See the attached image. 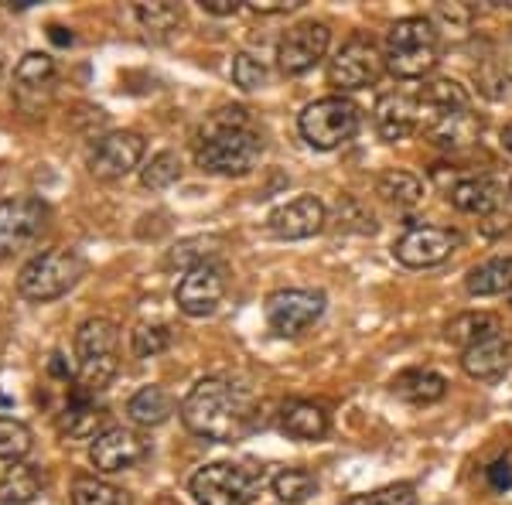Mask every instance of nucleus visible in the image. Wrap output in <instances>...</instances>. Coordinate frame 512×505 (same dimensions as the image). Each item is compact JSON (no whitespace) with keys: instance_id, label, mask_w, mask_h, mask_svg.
Listing matches in <instances>:
<instances>
[{"instance_id":"1","label":"nucleus","mask_w":512,"mask_h":505,"mask_svg":"<svg viewBox=\"0 0 512 505\" xmlns=\"http://www.w3.org/2000/svg\"><path fill=\"white\" fill-rule=\"evenodd\" d=\"M263 403L253 389L233 383V379H198L181 400V420L195 437L216 444H236L263 427Z\"/></svg>"},{"instance_id":"2","label":"nucleus","mask_w":512,"mask_h":505,"mask_svg":"<svg viewBox=\"0 0 512 505\" xmlns=\"http://www.w3.org/2000/svg\"><path fill=\"white\" fill-rule=\"evenodd\" d=\"M260 154H263V137L253 127L250 110H243V106H226V110L212 113L195 144L198 168L226 178L250 175L256 161H260Z\"/></svg>"},{"instance_id":"3","label":"nucleus","mask_w":512,"mask_h":505,"mask_svg":"<svg viewBox=\"0 0 512 505\" xmlns=\"http://www.w3.org/2000/svg\"><path fill=\"white\" fill-rule=\"evenodd\" d=\"M383 55L396 79H424L441 59V31L431 18H400L386 31Z\"/></svg>"},{"instance_id":"4","label":"nucleus","mask_w":512,"mask_h":505,"mask_svg":"<svg viewBox=\"0 0 512 505\" xmlns=\"http://www.w3.org/2000/svg\"><path fill=\"white\" fill-rule=\"evenodd\" d=\"M76 379L86 393H99L110 386L120 366V328L110 318H86L76 331Z\"/></svg>"},{"instance_id":"5","label":"nucleus","mask_w":512,"mask_h":505,"mask_svg":"<svg viewBox=\"0 0 512 505\" xmlns=\"http://www.w3.org/2000/svg\"><path fill=\"white\" fill-rule=\"evenodd\" d=\"M263 468L253 465H233V461H212L192 475V488L198 505H253L256 495L263 492Z\"/></svg>"},{"instance_id":"6","label":"nucleus","mask_w":512,"mask_h":505,"mask_svg":"<svg viewBox=\"0 0 512 505\" xmlns=\"http://www.w3.org/2000/svg\"><path fill=\"white\" fill-rule=\"evenodd\" d=\"M362 123V113L352 99L345 96H321L308 103L297 117V130H301L304 144L315 151H335V147L349 144Z\"/></svg>"},{"instance_id":"7","label":"nucleus","mask_w":512,"mask_h":505,"mask_svg":"<svg viewBox=\"0 0 512 505\" xmlns=\"http://www.w3.org/2000/svg\"><path fill=\"white\" fill-rule=\"evenodd\" d=\"M86 273V263L72 250H45L31 256L18 273V291L28 301H55V297L69 294Z\"/></svg>"},{"instance_id":"8","label":"nucleus","mask_w":512,"mask_h":505,"mask_svg":"<svg viewBox=\"0 0 512 505\" xmlns=\"http://www.w3.org/2000/svg\"><path fill=\"white\" fill-rule=\"evenodd\" d=\"M52 209L35 195H18L0 202V260L18 256L48 233Z\"/></svg>"},{"instance_id":"9","label":"nucleus","mask_w":512,"mask_h":505,"mask_svg":"<svg viewBox=\"0 0 512 505\" xmlns=\"http://www.w3.org/2000/svg\"><path fill=\"white\" fill-rule=\"evenodd\" d=\"M386 72V55L369 35H352L335 59H328V82L338 93H355V89L376 86L379 76Z\"/></svg>"},{"instance_id":"10","label":"nucleus","mask_w":512,"mask_h":505,"mask_svg":"<svg viewBox=\"0 0 512 505\" xmlns=\"http://www.w3.org/2000/svg\"><path fill=\"white\" fill-rule=\"evenodd\" d=\"M325 294L311 287H284L267 297V325L277 338H297L325 314Z\"/></svg>"},{"instance_id":"11","label":"nucleus","mask_w":512,"mask_h":505,"mask_svg":"<svg viewBox=\"0 0 512 505\" xmlns=\"http://www.w3.org/2000/svg\"><path fill=\"white\" fill-rule=\"evenodd\" d=\"M332 28L325 21H301L287 28L277 41V65L284 76H304L328 55Z\"/></svg>"},{"instance_id":"12","label":"nucleus","mask_w":512,"mask_h":505,"mask_svg":"<svg viewBox=\"0 0 512 505\" xmlns=\"http://www.w3.org/2000/svg\"><path fill=\"white\" fill-rule=\"evenodd\" d=\"M226 294V267L219 260H198L185 270L175 287V301L188 318H209Z\"/></svg>"},{"instance_id":"13","label":"nucleus","mask_w":512,"mask_h":505,"mask_svg":"<svg viewBox=\"0 0 512 505\" xmlns=\"http://www.w3.org/2000/svg\"><path fill=\"white\" fill-rule=\"evenodd\" d=\"M461 233L454 229H444V226H410L407 233L393 243V256L396 263L410 270H427V267H437L444 263L451 253L461 250Z\"/></svg>"},{"instance_id":"14","label":"nucleus","mask_w":512,"mask_h":505,"mask_svg":"<svg viewBox=\"0 0 512 505\" xmlns=\"http://www.w3.org/2000/svg\"><path fill=\"white\" fill-rule=\"evenodd\" d=\"M144 151H147V140L137 130H113V134L99 137L96 147L89 151V175L103 181L130 175L140 164Z\"/></svg>"},{"instance_id":"15","label":"nucleus","mask_w":512,"mask_h":505,"mask_svg":"<svg viewBox=\"0 0 512 505\" xmlns=\"http://www.w3.org/2000/svg\"><path fill=\"white\" fill-rule=\"evenodd\" d=\"M328 226V209L315 195H297L267 215V229L277 239H311Z\"/></svg>"},{"instance_id":"16","label":"nucleus","mask_w":512,"mask_h":505,"mask_svg":"<svg viewBox=\"0 0 512 505\" xmlns=\"http://www.w3.org/2000/svg\"><path fill=\"white\" fill-rule=\"evenodd\" d=\"M144 454H147V444L127 427H110L103 437H96V441L89 444V461H93V468L99 475H120V471H130L144 461Z\"/></svg>"},{"instance_id":"17","label":"nucleus","mask_w":512,"mask_h":505,"mask_svg":"<svg viewBox=\"0 0 512 505\" xmlns=\"http://www.w3.org/2000/svg\"><path fill=\"white\" fill-rule=\"evenodd\" d=\"M110 410L99 407L96 396L86 393L82 386L72 389L69 403H65L62 417H59V430L65 441H96L110 430Z\"/></svg>"},{"instance_id":"18","label":"nucleus","mask_w":512,"mask_h":505,"mask_svg":"<svg viewBox=\"0 0 512 505\" xmlns=\"http://www.w3.org/2000/svg\"><path fill=\"white\" fill-rule=\"evenodd\" d=\"M55 59L45 52H28L24 59L18 62V69H14V99H18L21 110L35 113L41 110V103H45L48 96H52L55 89Z\"/></svg>"},{"instance_id":"19","label":"nucleus","mask_w":512,"mask_h":505,"mask_svg":"<svg viewBox=\"0 0 512 505\" xmlns=\"http://www.w3.org/2000/svg\"><path fill=\"white\" fill-rule=\"evenodd\" d=\"M461 369L478 383H492V379L506 376L512 369V331H495V335L475 342L472 349H465L461 352Z\"/></svg>"},{"instance_id":"20","label":"nucleus","mask_w":512,"mask_h":505,"mask_svg":"<svg viewBox=\"0 0 512 505\" xmlns=\"http://www.w3.org/2000/svg\"><path fill=\"white\" fill-rule=\"evenodd\" d=\"M373 123H376V134L383 137L386 144L407 140L420 127L417 96H407V93H386V96H379L376 99V110H373Z\"/></svg>"},{"instance_id":"21","label":"nucleus","mask_w":512,"mask_h":505,"mask_svg":"<svg viewBox=\"0 0 512 505\" xmlns=\"http://www.w3.org/2000/svg\"><path fill=\"white\" fill-rule=\"evenodd\" d=\"M461 110H472V99H468V89L461 86V82L431 79V82H424V86H420V93H417L420 127H424V123H431V120L451 117V113H461Z\"/></svg>"},{"instance_id":"22","label":"nucleus","mask_w":512,"mask_h":505,"mask_svg":"<svg viewBox=\"0 0 512 505\" xmlns=\"http://www.w3.org/2000/svg\"><path fill=\"white\" fill-rule=\"evenodd\" d=\"M280 430L294 441H321L332 430V413L315 400H287L280 407Z\"/></svg>"},{"instance_id":"23","label":"nucleus","mask_w":512,"mask_h":505,"mask_svg":"<svg viewBox=\"0 0 512 505\" xmlns=\"http://www.w3.org/2000/svg\"><path fill=\"white\" fill-rule=\"evenodd\" d=\"M420 134L431 140L434 147H441V151H461V147H468L478 140V134H482V120H478L472 110H461V113H451V117L424 123Z\"/></svg>"},{"instance_id":"24","label":"nucleus","mask_w":512,"mask_h":505,"mask_svg":"<svg viewBox=\"0 0 512 505\" xmlns=\"http://www.w3.org/2000/svg\"><path fill=\"white\" fill-rule=\"evenodd\" d=\"M393 396L410 407H431L448 396V379L434 369H407L393 379Z\"/></svg>"},{"instance_id":"25","label":"nucleus","mask_w":512,"mask_h":505,"mask_svg":"<svg viewBox=\"0 0 512 505\" xmlns=\"http://www.w3.org/2000/svg\"><path fill=\"white\" fill-rule=\"evenodd\" d=\"M45 488H48L45 468L14 461V465L0 475V505H31Z\"/></svg>"},{"instance_id":"26","label":"nucleus","mask_w":512,"mask_h":505,"mask_svg":"<svg viewBox=\"0 0 512 505\" xmlns=\"http://www.w3.org/2000/svg\"><path fill=\"white\" fill-rule=\"evenodd\" d=\"M448 202L458 212L485 219V215L499 212V185L492 178H461L448 188Z\"/></svg>"},{"instance_id":"27","label":"nucleus","mask_w":512,"mask_h":505,"mask_svg":"<svg viewBox=\"0 0 512 505\" xmlns=\"http://www.w3.org/2000/svg\"><path fill=\"white\" fill-rule=\"evenodd\" d=\"M175 413V400L164 386H140L127 400V417L140 427H161Z\"/></svg>"},{"instance_id":"28","label":"nucleus","mask_w":512,"mask_h":505,"mask_svg":"<svg viewBox=\"0 0 512 505\" xmlns=\"http://www.w3.org/2000/svg\"><path fill=\"white\" fill-rule=\"evenodd\" d=\"M465 287L472 297L512 294V256H495V260L478 263L465 277Z\"/></svg>"},{"instance_id":"29","label":"nucleus","mask_w":512,"mask_h":505,"mask_svg":"<svg viewBox=\"0 0 512 505\" xmlns=\"http://www.w3.org/2000/svg\"><path fill=\"white\" fill-rule=\"evenodd\" d=\"M495 331H502L495 314H489V311H465V314H454L448 325H444V338L465 352V349H472L475 342H482V338L495 335Z\"/></svg>"},{"instance_id":"30","label":"nucleus","mask_w":512,"mask_h":505,"mask_svg":"<svg viewBox=\"0 0 512 505\" xmlns=\"http://www.w3.org/2000/svg\"><path fill=\"white\" fill-rule=\"evenodd\" d=\"M376 195H383L386 202L396 205V209H410L424 198V181H420L414 171H400V168H390L383 171L376 181Z\"/></svg>"},{"instance_id":"31","label":"nucleus","mask_w":512,"mask_h":505,"mask_svg":"<svg viewBox=\"0 0 512 505\" xmlns=\"http://www.w3.org/2000/svg\"><path fill=\"white\" fill-rule=\"evenodd\" d=\"M72 505H134L123 488L103 482L96 475H79L72 482Z\"/></svg>"},{"instance_id":"32","label":"nucleus","mask_w":512,"mask_h":505,"mask_svg":"<svg viewBox=\"0 0 512 505\" xmlns=\"http://www.w3.org/2000/svg\"><path fill=\"white\" fill-rule=\"evenodd\" d=\"M134 14H137L140 28L147 31V38H154V41H164L171 31H178L181 18H185L181 7L168 4V0H161V4H137Z\"/></svg>"},{"instance_id":"33","label":"nucleus","mask_w":512,"mask_h":505,"mask_svg":"<svg viewBox=\"0 0 512 505\" xmlns=\"http://www.w3.org/2000/svg\"><path fill=\"white\" fill-rule=\"evenodd\" d=\"M274 495L284 505H301L318 495V478L304 468H284L274 475Z\"/></svg>"},{"instance_id":"34","label":"nucleus","mask_w":512,"mask_h":505,"mask_svg":"<svg viewBox=\"0 0 512 505\" xmlns=\"http://www.w3.org/2000/svg\"><path fill=\"white\" fill-rule=\"evenodd\" d=\"M181 178V157L175 151H161L151 157L147 168H140V185L151 188V192H161V188L175 185Z\"/></svg>"},{"instance_id":"35","label":"nucleus","mask_w":512,"mask_h":505,"mask_svg":"<svg viewBox=\"0 0 512 505\" xmlns=\"http://www.w3.org/2000/svg\"><path fill=\"white\" fill-rule=\"evenodd\" d=\"M31 451V430L28 424L14 417H0V461H21Z\"/></svg>"},{"instance_id":"36","label":"nucleus","mask_w":512,"mask_h":505,"mask_svg":"<svg viewBox=\"0 0 512 505\" xmlns=\"http://www.w3.org/2000/svg\"><path fill=\"white\" fill-rule=\"evenodd\" d=\"M338 226H342L345 233L373 236L379 229V222H376V215L359 202V198L345 195V198H338Z\"/></svg>"},{"instance_id":"37","label":"nucleus","mask_w":512,"mask_h":505,"mask_svg":"<svg viewBox=\"0 0 512 505\" xmlns=\"http://www.w3.org/2000/svg\"><path fill=\"white\" fill-rule=\"evenodd\" d=\"M171 328L168 325H161V321H144V325H137L134 328V338H130V342H134V355L137 359H154V355H161L164 349H168L171 345Z\"/></svg>"},{"instance_id":"38","label":"nucleus","mask_w":512,"mask_h":505,"mask_svg":"<svg viewBox=\"0 0 512 505\" xmlns=\"http://www.w3.org/2000/svg\"><path fill=\"white\" fill-rule=\"evenodd\" d=\"M345 505H417V488L410 482L383 485V488H376V492L349 495Z\"/></svg>"},{"instance_id":"39","label":"nucleus","mask_w":512,"mask_h":505,"mask_svg":"<svg viewBox=\"0 0 512 505\" xmlns=\"http://www.w3.org/2000/svg\"><path fill=\"white\" fill-rule=\"evenodd\" d=\"M478 93L489 99H509L512 96V72L502 62H485L482 69H475Z\"/></svg>"},{"instance_id":"40","label":"nucleus","mask_w":512,"mask_h":505,"mask_svg":"<svg viewBox=\"0 0 512 505\" xmlns=\"http://www.w3.org/2000/svg\"><path fill=\"white\" fill-rule=\"evenodd\" d=\"M472 18H475V11H472V7H465V4H437L431 21H434V28H441V31H448V35L461 38L468 28H472Z\"/></svg>"},{"instance_id":"41","label":"nucleus","mask_w":512,"mask_h":505,"mask_svg":"<svg viewBox=\"0 0 512 505\" xmlns=\"http://www.w3.org/2000/svg\"><path fill=\"white\" fill-rule=\"evenodd\" d=\"M233 82L243 89V93H253V89L267 86V65L260 59H253V55L239 52L233 59Z\"/></svg>"},{"instance_id":"42","label":"nucleus","mask_w":512,"mask_h":505,"mask_svg":"<svg viewBox=\"0 0 512 505\" xmlns=\"http://www.w3.org/2000/svg\"><path fill=\"white\" fill-rule=\"evenodd\" d=\"M512 229V215L509 212H492V215H485L482 222H478V233H482L485 239H499V236H506Z\"/></svg>"},{"instance_id":"43","label":"nucleus","mask_w":512,"mask_h":505,"mask_svg":"<svg viewBox=\"0 0 512 505\" xmlns=\"http://www.w3.org/2000/svg\"><path fill=\"white\" fill-rule=\"evenodd\" d=\"M301 4H304V0H253L250 11L253 14H291Z\"/></svg>"},{"instance_id":"44","label":"nucleus","mask_w":512,"mask_h":505,"mask_svg":"<svg viewBox=\"0 0 512 505\" xmlns=\"http://www.w3.org/2000/svg\"><path fill=\"white\" fill-rule=\"evenodd\" d=\"M485 475H489L492 488H499V492H506V488H512V465H509L506 458L495 461L492 468H485Z\"/></svg>"},{"instance_id":"45","label":"nucleus","mask_w":512,"mask_h":505,"mask_svg":"<svg viewBox=\"0 0 512 505\" xmlns=\"http://www.w3.org/2000/svg\"><path fill=\"white\" fill-rule=\"evenodd\" d=\"M202 11L216 14V18H229V14L239 11V4H236V0H202Z\"/></svg>"},{"instance_id":"46","label":"nucleus","mask_w":512,"mask_h":505,"mask_svg":"<svg viewBox=\"0 0 512 505\" xmlns=\"http://www.w3.org/2000/svg\"><path fill=\"white\" fill-rule=\"evenodd\" d=\"M48 372H52V376H59V379H65V383H69V379L76 376L69 362H65V355H62V352H55L52 359H48Z\"/></svg>"},{"instance_id":"47","label":"nucleus","mask_w":512,"mask_h":505,"mask_svg":"<svg viewBox=\"0 0 512 505\" xmlns=\"http://www.w3.org/2000/svg\"><path fill=\"white\" fill-rule=\"evenodd\" d=\"M48 38L55 41V45H72V41H76V35H72L69 28H62V24H52V28H48Z\"/></svg>"},{"instance_id":"48","label":"nucleus","mask_w":512,"mask_h":505,"mask_svg":"<svg viewBox=\"0 0 512 505\" xmlns=\"http://www.w3.org/2000/svg\"><path fill=\"white\" fill-rule=\"evenodd\" d=\"M502 144H506V151L512 154V120L506 123V127H502Z\"/></svg>"},{"instance_id":"49","label":"nucleus","mask_w":512,"mask_h":505,"mask_svg":"<svg viewBox=\"0 0 512 505\" xmlns=\"http://www.w3.org/2000/svg\"><path fill=\"white\" fill-rule=\"evenodd\" d=\"M499 7H506V11H512V0H499Z\"/></svg>"},{"instance_id":"50","label":"nucleus","mask_w":512,"mask_h":505,"mask_svg":"<svg viewBox=\"0 0 512 505\" xmlns=\"http://www.w3.org/2000/svg\"><path fill=\"white\" fill-rule=\"evenodd\" d=\"M0 76H4V62H0Z\"/></svg>"},{"instance_id":"51","label":"nucleus","mask_w":512,"mask_h":505,"mask_svg":"<svg viewBox=\"0 0 512 505\" xmlns=\"http://www.w3.org/2000/svg\"><path fill=\"white\" fill-rule=\"evenodd\" d=\"M509 308H512V294H509Z\"/></svg>"},{"instance_id":"52","label":"nucleus","mask_w":512,"mask_h":505,"mask_svg":"<svg viewBox=\"0 0 512 505\" xmlns=\"http://www.w3.org/2000/svg\"><path fill=\"white\" fill-rule=\"evenodd\" d=\"M509 192H512V181H509Z\"/></svg>"}]
</instances>
